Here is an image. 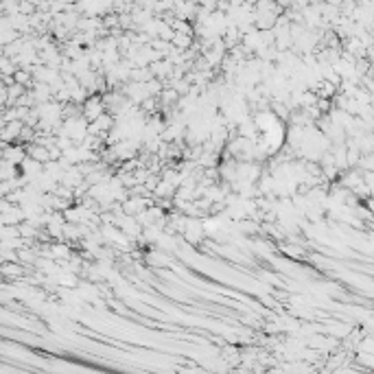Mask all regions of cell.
Listing matches in <instances>:
<instances>
[{
  "mask_svg": "<svg viewBox=\"0 0 374 374\" xmlns=\"http://www.w3.org/2000/svg\"><path fill=\"white\" fill-rule=\"evenodd\" d=\"M147 260H149L151 265H164L166 263V256L160 254V252H149V254H147Z\"/></svg>",
  "mask_w": 374,
  "mask_h": 374,
  "instance_id": "cell-4",
  "label": "cell"
},
{
  "mask_svg": "<svg viewBox=\"0 0 374 374\" xmlns=\"http://www.w3.org/2000/svg\"><path fill=\"white\" fill-rule=\"evenodd\" d=\"M107 105H105V98H103L101 94H92L86 98V103H83V116L88 118V121H96L101 114H105Z\"/></svg>",
  "mask_w": 374,
  "mask_h": 374,
  "instance_id": "cell-1",
  "label": "cell"
},
{
  "mask_svg": "<svg viewBox=\"0 0 374 374\" xmlns=\"http://www.w3.org/2000/svg\"><path fill=\"white\" fill-rule=\"evenodd\" d=\"M31 75H29L27 70H16L13 72V81H18V83H22V86H31V79H29Z\"/></svg>",
  "mask_w": 374,
  "mask_h": 374,
  "instance_id": "cell-3",
  "label": "cell"
},
{
  "mask_svg": "<svg viewBox=\"0 0 374 374\" xmlns=\"http://www.w3.org/2000/svg\"><path fill=\"white\" fill-rule=\"evenodd\" d=\"M29 156V149L24 145H7L2 151V160L7 162H13V164H22V160Z\"/></svg>",
  "mask_w": 374,
  "mask_h": 374,
  "instance_id": "cell-2",
  "label": "cell"
}]
</instances>
